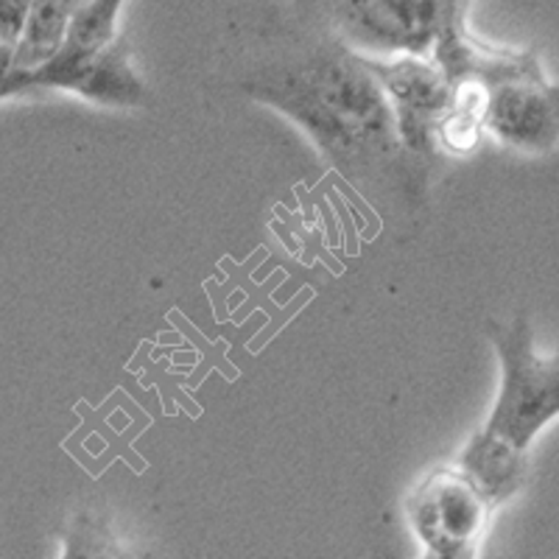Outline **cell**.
Masks as SVG:
<instances>
[{
    "mask_svg": "<svg viewBox=\"0 0 559 559\" xmlns=\"http://www.w3.org/2000/svg\"><path fill=\"white\" fill-rule=\"evenodd\" d=\"M258 102L286 112L349 179H372L406 152L386 90L342 39L266 64L247 82Z\"/></svg>",
    "mask_w": 559,
    "mask_h": 559,
    "instance_id": "cell-1",
    "label": "cell"
},
{
    "mask_svg": "<svg viewBox=\"0 0 559 559\" xmlns=\"http://www.w3.org/2000/svg\"><path fill=\"white\" fill-rule=\"evenodd\" d=\"M487 333L501 361V389L481 431L526 453L532 439L559 417V356L534 353L528 317L489 322Z\"/></svg>",
    "mask_w": 559,
    "mask_h": 559,
    "instance_id": "cell-2",
    "label": "cell"
},
{
    "mask_svg": "<svg viewBox=\"0 0 559 559\" xmlns=\"http://www.w3.org/2000/svg\"><path fill=\"white\" fill-rule=\"evenodd\" d=\"M467 0H324L336 39L358 53L431 57L439 37L464 26Z\"/></svg>",
    "mask_w": 559,
    "mask_h": 559,
    "instance_id": "cell-3",
    "label": "cell"
},
{
    "mask_svg": "<svg viewBox=\"0 0 559 559\" xmlns=\"http://www.w3.org/2000/svg\"><path fill=\"white\" fill-rule=\"evenodd\" d=\"M492 507L462 467H439L408 498V518L431 557L462 559L476 554Z\"/></svg>",
    "mask_w": 559,
    "mask_h": 559,
    "instance_id": "cell-4",
    "label": "cell"
},
{
    "mask_svg": "<svg viewBox=\"0 0 559 559\" xmlns=\"http://www.w3.org/2000/svg\"><path fill=\"white\" fill-rule=\"evenodd\" d=\"M392 102L397 134L408 154H426L437 143V127L456 102V84L445 76L433 57L361 53Z\"/></svg>",
    "mask_w": 559,
    "mask_h": 559,
    "instance_id": "cell-5",
    "label": "cell"
},
{
    "mask_svg": "<svg viewBox=\"0 0 559 559\" xmlns=\"http://www.w3.org/2000/svg\"><path fill=\"white\" fill-rule=\"evenodd\" d=\"M484 129L518 152H548L559 140V84L543 70L489 84Z\"/></svg>",
    "mask_w": 559,
    "mask_h": 559,
    "instance_id": "cell-6",
    "label": "cell"
},
{
    "mask_svg": "<svg viewBox=\"0 0 559 559\" xmlns=\"http://www.w3.org/2000/svg\"><path fill=\"white\" fill-rule=\"evenodd\" d=\"M121 7L123 0H87L84 7H79L70 17L68 37L57 57L34 70L14 68L7 82V98L34 93V90H62L64 82L84 62L98 57L109 43H115Z\"/></svg>",
    "mask_w": 559,
    "mask_h": 559,
    "instance_id": "cell-7",
    "label": "cell"
},
{
    "mask_svg": "<svg viewBox=\"0 0 559 559\" xmlns=\"http://www.w3.org/2000/svg\"><path fill=\"white\" fill-rule=\"evenodd\" d=\"M62 90L79 93L102 107H143L148 102V90L132 70L123 37H115V43H109L98 57L84 62Z\"/></svg>",
    "mask_w": 559,
    "mask_h": 559,
    "instance_id": "cell-8",
    "label": "cell"
},
{
    "mask_svg": "<svg viewBox=\"0 0 559 559\" xmlns=\"http://www.w3.org/2000/svg\"><path fill=\"white\" fill-rule=\"evenodd\" d=\"M462 467L492 503H503L515 496L526 481V453L507 445L501 439L478 431L459 456Z\"/></svg>",
    "mask_w": 559,
    "mask_h": 559,
    "instance_id": "cell-9",
    "label": "cell"
},
{
    "mask_svg": "<svg viewBox=\"0 0 559 559\" xmlns=\"http://www.w3.org/2000/svg\"><path fill=\"white\" fill-rule=\"evenodd\" d=\"M76 9L73 0H34L26 28L14 45V68L34 70L51 62L68 37L70 17Z\"/></svg>",
    "mask_w": 559,
    "mask_h": 559,
    "instance_id": "cell-10",
    "label": "cell"
},
{
    "mask_svg": "<svg viewBox=\"0 0 559 559\" xmlns=\"http://www.w3.org/2000/svg\"><path fill=\"white\" fill-rule=\"evenodd\" d=\"M34 0H0V43L17 45Z\"/></svg>",
    "mask_w": 559,
    "mask_h": 559,
    "instance_id": "cell-11",
    "label": "cell"
},
{
    "mask_svg": "<svg viewBox=\"0 0 559 559\" xmlns=\"http://www.w3.org/2000/svg\"><path fill=\"white\" fill-rule=\"evenodd\" d=\"M14 73V45L0 43V98H7V82Z\"/></svg>",
    "mask_w": 559,
    "mask_h": 559,
    "instance_id": "cell-12",
    "label": "cell"
},
{
    "mask_svg": "<svg viewBox=\"0 0 559 559\" xmlns=\"http://www.w3.org/2000/svg\"><path fill=\"white\" fill-rule=\"evenodd\" d=\"M73 3H76V7H84V3H87V0H73Z\"/></svg>",
    "mask_w": 559,
    "mask_h": 559,
    "instance_id": "cell-13",
    "label": "cell"
}]
</instances>
